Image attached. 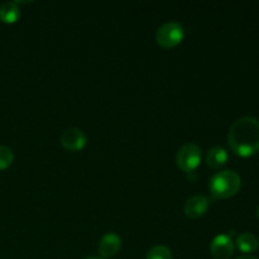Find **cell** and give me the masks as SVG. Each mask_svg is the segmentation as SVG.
<instances>
[{
  "mask_svg": "<svg viewBox=\"0 0 259 259\" xmlns=\"http://www.w3.org/2000/svg\"><path fill=\"white\" fill-rule=\"evenodd\" d=\"M228 144L237 156L248 158L259 152V120L242 116L233 123L228 133Z\"/></svg>",
  "mask_w": 259,
  "mask_h": 259,
  "instance_id": "obj_1",
  "label": "cell"
},
{
  "mask_svg": "<svg viewBox=\"0 0 259 259\" xmlns=\"http://www.w3.org/2000/svg\"><path fill=\"white\" fill-rule=\"evenodd\" d=\"M242 187V179L234 171H222L215 174L209 182V190L214 200H227L235 196Z\"/></svg>",
  "mask_w": 259,
  "mask_h": 259,
  "instance_id": "obj_2",
  "label": "cell"
},
{
  "mask_svg": "<svg viewBox=\"0 0 259 259\" xmlns=\"http://www.w3.org/2000/svg\"><path fill=\"white\" fill-rule=\"evenodd\" d=\"M185 38V29L179 22H167L157 29L156 42L164 50H171L181 45Z\"/></svg>",
  "mask_w": 259,
  "mask_h": 259,
  "instance_id": "obj_3",
  "label": "cell"
},
{
  "mask_svg": "<svg viewBox=\"0 0 259 259\" xmlns=\"http://www.w3.org/2000/svg\"><path fill=\"white\" fill-rule=\"evenodd\" d=\"M201 163V148L195 143H185L177 151L176 164L185 174H194Z\"/></svg>",
  "mask_w": 259,
  "mask_h": 259,
  "instance_id": "obj_4",
  "label": "cell"
},
{
  "mask_svg": "<svg viewBox=\"0 0 259 259\" xmlns=\"http://www.w3.org/2000/svg\"><path fill=\"white\" fill-rule=\"evenodd\" d=\"M61 144L68 152H80L88 143V137L81 129L68 128L61 134Z\"/></svg>",
  "mask_w": 259,
  "mask_h": 259,
  "instance_id": "obj_5",
  "label": "cell"
},
{
  "mask_svg": "<svg viewBox=\"0 0 259 259\" xmlns=\"http://www.w3.org/2000/svg\"><path fill=\"white\" fill-rule=\"evenodd\" d=\"M210 253L215 259H229L234 254V242L232 237L227 234L217 235L210 245Z\"/></svg>",
  "mask_w": 259,
  "mask_h": 259,
  "instance_id": "obj_6",
  "label": "cell"
},
{
  "mask_svg": "<svg viewBox=\"0 0 259 259\" xmlns=\"http://www.w3.org/2000/svg\"><path fill=\"white\" fill-rule=\"evenodd\" d=\"M121 249V239L115 233H106L98 245L99 255L104 259L113 258Z\"/></svg>",
  "mask_w": 259,
  "mask_h": 259,
  "instance_id": "obj_7",
  "label": "cell"
},
{
  "mask_svg": "<svg viewBox=\"0 0 259 259\" xmlns=\"http://www.w3.org/2000/svg\"><path fill=\"white\" fill-rule=\"evenodd\" d=\"M207 209H209V200L201 195L190 197L184 205V212L189 219H199L204 217Z\"/></svg>",
  "mask_w": 259,
  "mask_h": 259,
  "instance_id": "obj_8",
  "label": "cell"
},
{
  "mask_svg": "<svg viewBox=\"0 0 259 259\" xmlns=\"http://www.w3.org/2000/svg\"><path fill=\"white\" fill-rule=\"evenodd\" d=\"M228 158V152L220 146H215L210 148L206 153V164L212 169H219L224 164H227Z\"/></svg>",
  "mask_w": 259,
  "mask_h": 259,
  "instance_id": "obj_9",
  "label": "cell"
},
{
  "mask_svg": "<svg viewBox=\"0 0 259 259\" xmlns=\"http://www.w3.org/2000/svg\"><path fill=\"white\" fill-rule=\"evenodd\" d=\"M20 18V9L15 2H5L0 5V20L5 24H14Z\"/></svg>",
  "mask_w": 259,
  "mask_h": 259,
  "instance_id": "obj_10",
  "label": "cell"
},
{
  "mask_svg": "<svg viewBox=\"0 0 259 259\" xmlns=\"http://www.w3.org/2000/svg\"><path fill=\"white\" fill-rule=\"evenodd\" d=\"M237 244L238 249L243 253H253L258 249V239L254 234L252 233H242L237 237Z\"/></svg>",
  "mask_w": 259,
  "mask_h": 259,
  "instance_id": "obj_11",
  "label": "cell"
},
{
  "mask_svg": "<svg viewBox=\"0 0 259 259\" xmlns=\"http://www.w3.org/2000/svg\"><path fill=\"white\" fill-rule=\"evenodd\" d=\"M146 259H172V252L166 245H156L148 250Z\"/></svg>",
  "mask_w": 259,
  "mask_h": 259,
  "instance_id": "obj_12",
  "label": "cell"
},
{
  "mask_svg": "<svg viewBox=\"0 0 259 259\" xmlns=\"http://www.w3.org/2000/svg\"><path fill=\"white\" fill-rule=\"evenodd\" d=\"M14 162V153L7 146H0V171L9 168Z\"/></svg>",
  "mask_w": 259,
  "mask_h": 259,
  "instance_id": "obj_13",
  "label": "cell"
},
{
  "mask_svg": "<svg viewBox=\"0 0 259 259\" xmlns=\"http://www.w3.org/2000/svg\"><path fill=\"white\" fill-rule=\"evenodd\" d=\"M235 259H258V258L253 257V255H242V257H238Z\"/></svg>",
  "mask_w": 259,
  "mask_h": 259,
  "instance_id": "obj_14",
  "label": "cell"
},
{
  "mask_svg": "<svg viewBox=\"0 0 259 259\" xmlns=\"http://www.w3.org/2000/svg\"><path fill=\"white\" fill-rule=\"evenodd\" d=\"M85 259H99V258H95V257H89V258H85Z\"/></svg>",
  "mask_w": 259,
  "mask_h": 259,
  "instance_id": "obj_15",
  "label": "cell"
},
{
  "mask_svg": "<svg viewBox=\"0 0 259 259\" xmlns=\"http://www.w3.org/2000/svg\"><path fill=\"white\" fill-rule=\"evenodd\" d=\"M257 214H258V218H259V206H258V211H257Z\"/></svg>",
  "mask_w": 259,
  "mask_h": 259,
  "instance_id": "obj_16",
  "label": "cell"
}]
</instances>
